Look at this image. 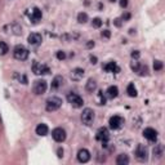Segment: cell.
Returning a JSON list of instances; mask_svg holds the SVG:
<instances>
[{
    "label": "cell",
    "mask_w": 165,
    "mask_h": 165,
    "mask_svg": "<svg viewBox=\"0 0 165 165\" xmlns=\"http://www.w3.org/2000/svg\"><path fill=\"white\" fill-rule=\"evenodd\" d=\"M135 72H137L139 76H146V75H148V69H147L146 65H139Z\"/></svg>",
    "instance_id": "obj_24"
},
{
    "label": "cell",
    "mask_w": 165,
    "mask_h": 165,
    "mask_svg": "<svg viewBox=\"0 0 165 165\" xmlns=\"http://www.w3.org/2000/svg\"><path fill=\"white\" fill-rule=\"evenodd\" d=\"M103 70L106 72H114V74H118V72H120V67L116 65V62H108V63H106L103 66Z\"/></svg>",
    "instance_id": "obj_16"
},
{
    "label": "cell",
    "mask_w": 165,
    "mask_h": 165,
    "mask_svg": "<svg viewBox=\"0 0 165 165\" xmlns=\"http://www.w3.org/2000/svg\"><path fill=\"white\" fill-rule=\"evenodd\" d=\"M106 93H107L108 98H116L118 94H119V89H118V86L116 85H111V86H108V89H107Z\"/></svg>",
    "instance_id": "obj_19"
},
{
    "label": "cell",
    "mask_w": 165,
    "mask_h": 165,
    "mask_svg": "<svg viewBox=\"0 0 165 165\" xmlns=\"http://www.w3.org/2000/svg\"><path fill=\"white\" fill-rule=\"evenodd\" d=\"M86 21H88V14L85 12H80L77 14V22L79 23H85Z\"/></svg>",
    "instance_id": "obj_26"
},
{
    "label": "cell",
    "mask_w": 165,
    "mask_h": 165,
    "mask_svg": "<svg viewBox=\"0 0 165 165\" xmlns=\"http://www.w3.org/2000/svg\"><path fill=\"white\" fill-rule=\"evenodd\" d=\"M41 11L39 8H32V11H31V13H30V21L32 22V23H36V22H39L41 19Z\"/></svg>",
    "instance_id": "obj_15"
},
{
    "label": "cell",
    "mask_w": 165,
    "mask_h": 165,
    "mask_svg": "<svg viewBox=\"0 0 165 165\" xmlns=\"http://www.w3.org/2000/svg\"><path fill=\"white\" fill-rule=\"evenodd\" d=\"M48 132H49V128H48L47 124H39L36 127V134L37 135H41V137H44V135L48 134Z\"/></svg>",
    "instance_id": "obj_17"
},
{
    "label": "cell",
    "mask_w": 165,
    "mask_h": 165,
    "mask_svg": "<svg viewBox=\"0 0 165 165\" xmlns=\"http://www.w3.org/2000/svg\"><path fill=\"white\" fill-rule=\"evenodd\" d=\"M110 2H111V3H115V2H116V0H110Z\"/></svg>",
    "instance_id": "obj_40"
},
{
    "label": "cell",
    "mask_w": 165,
    "mask_h": 165,
    "mask_svg": "<svg viewBox=\"0 0 165 165\" xmlns=\"http://www.w3.org/2000/svg\"><path fill=\"white\" fill-rule=\"evenodd\" d=\"M77 160L80 163H88L90 160V152L86 148L79 150V152H77Z\"/></svg>",
    "instance_id": "obj_13"
},
{
    "label": "cell",
    "mask_w": 165,
    "mask_h": 165,
    "mask_svg": "<svg viewBox=\"0 0 165 165\" xmlns=\"http://www.w3.org/2000/svg\"><path fill=\"white\" fill-rule=\"evenodd\" d=\"M62 84H63V77L61 75H57L52 81V89H58Z\"/></svg>",
    "instance_id": "obj_20"
},
{
    "label": "cell",
    "mask_w": 165,
    "mask_h": 165,
    "mask_svg": "<svg viewBox=\"0 0 165 165\" xmlns=\"http://www.w3.org/2000/svg\"><path fill=\"white\" fill-rule=\"evenodd\" d=\"M13 56L18 61H25L28 57V50L23 45H16V48L13 50Z\"/></svg>",
    "instance_id": "obj_5"
},
{
    "label": "cell",
    "mask_w": 165,
    "mask_h": 165,
    "mask_svg": "<svg viewBox=\"0 0 165 165\" xmlns=\"http://www.w3.org/2000/svg\"><path fill=\"white\" fill-rule=\"evenodd\" d=\"M143 135L144 138H147L148 141H151V142H155V141L157 139V132L152 128H146L143 130Z\"/></svg>",
    "instance_id": "obj_14"
},
{
    "label": "cell",
    "mask_w": 165,
    "mask_h": 165,
    "mask_svg": "<svg viewBox=\"0 0 165 165\" xmlns=\"http://www.w3.org/2000/svg\"><path fill=\"white\" fill-rule=\"evenodd\" d=\"M164 155V146L161 143H157L154 148V157L155 159H161Z\"/></svg>",
    "instance_id": "obj_18"
},
{
    "label": "cell",
    "mask_w": 165,
    "mask_h": 165,
    "mask_svg": "<svg viewBox=\"0 0 165 165\" xmlns=\"http://www.w3.org/2000/svg\"><path fill=\"white\" fill-rule=\"evenodd\" d=\"M101 35H102V37L110 39V36H111V32H110V30H103V31L101 32Z\"/></svg>",
    "instance_id": "obj_32"
},
{
    "label": "cell",
    "mask_w": 165,
    "mask_h": 165,
    "mask_svg": "<svg viewBox=\"0 0 165 165\" xmlns=\"http://www.w3.org/2000/svg\"><path fill=\"white\" fill-rule=\"evenodd\" d=\"M27 41H28V44H30V45L37 47L39 44H41L43 37H41L40 34H37V32H32V34H30V35H28Z\"/></svg>",
    "instance_id": "obj_11"
},
{
    "label": "cell",
    "mask_w": 165,
    "mask_h": 165,
    "mask_svg": "<svg viewBox=\"0 0 165 165\" xmlns=\"http://www.w3.org/2000/svg\"><path fill=\"white\" fill-rule=\"evenodd\" d=\"M92 26L95 27V28H99L102 26V19L101 18H93V21H92Z\"/></svg>",
    "instance_id": "obj_28"
},
{
    "label": "cell",
    "mask_w": 165,
    "mask_h": 165,
    "mask_svg": "<svg viewBox=\"0 0 165 165\" xmlns=\"http://www.w3.org/2000/svg\"><path fill=\"white\" fill-rule=\"evenodd\" d=\"M84 75H85V71L82 70V69L76 67V69H74V70L71 71L70 77H71V80H74V81H79V80H81L82 77H84Z\"/></svg>",
    "instance_id": "obj_12"
},
{
    "label": "cell",
    "mask_w": 165,
    "mask_h": 165,
    "mask_svg": "<svg viewBox=\"0 0 165 165\" xmlns=\"http://www.w3.org/2000/svg\"><path fill=\"white\" fill-rule=\"evenodd\" d=\"M121 18H123L124 21H125V19H129V18H130V14H129V13H127V14H125V16H123Z\"/></svg>",
    "instance_id": "obj_38"
},
{
    "label": "cell",
    "mask_w": 165,
    "mask_h": 165,
    "mask_svg": "<svg viewBox=\"0 0 165 165\" xmlns=\"http://www.w3.org/2000/svg\"><path fill=\"white\" fill-rule=\"evenodd\" d=\"M132 58H133V60H138V58H139V52L138 50H133L132 52Z\"/></svg>",
    "instance_id": "obj_33"
},
{
    "label": "cell",
    "mask_w": 165,
    "mask_h": 165,
    "mask_svg": "<svg viewBox=\"0 0 165 165\" xmlns=\"http://www.w3.org/2000/svg\"><path fill=\"white\" fill-rule=\"evenodd\" d=\"M85 89L88 90L89 93H93V92L97 89V82H95V80L89 79L88 82H86V85H85Z\"/></svg>",
    "instance_id": "obj_22"
},
{
    "label": "cell",
    "mask_w": 165,
    "mask_h": 165,
    "mask_svg": "<svg viewBox=\"0 0 165 165\" xmlns=\"http://www.w3.org/2000/svg\"><path fill=\"white\" fill-rule=\"evenodd\" d=\"M32 72L35 75H48L50 72V70L47 65H43L37 61H34L32 62Z\"/></svg>",
    "instance_id": "obj_3"
},
{
    "label": "cell",
    "mask_w": 165,
    "mask_h": 165,
    "mask_svg": "<svg viewBox=\"0 0 165 165\" xmlns=\"http://www.w3.org/2000/svg\"><path fill=\"white\" fill-rule=\"evenodd\" d=\"M108 124H110V128L111 129H114V130L120 129L121 127H123V124H124V119L121 118V116L115 115V116H112V118L110 119Z\"/></svg>",
    "instance_id": "obj_10"
},
{
    "label": "cell",
    "mask_w": 165,
    "mask_h": 165,
    "mask_svg": "<svg viewBox=\"0 0 165 165\" xmlns=\"http://www.w3.org/2000/svg\"><path fill=\"white\" fill-rule=\"evenodd\" d=\"M95 138L106 146V143H107V141H108V138H110V132H108V129H107V128H99L98 130H97Z\"/></svg>",
    "instance_id": "obj_7"
},
{
    "label": "cell",
    "mask_w": 165,
    "mask_h": 165,
    "mask_svg": "<svg viewBox=\"0 0 165 165\" xmlns=\"http://www.w3.org/2000/svg\"><path fill=\"white\" fill-rule=\"evenodd\" d=\"M94 118H95V115H94V111L89 108V107H86L82 110V112H81V123L84 124V125H92L93 124V121H94Z\"/></svg>",
    "instance_id": "obj_2"
},
{
    "label": "cell",
    "mask_w": 165,
    "mask_h": 165,
    "mask_svg": "<svg viewBox=\"0 0 165 165\" xmlns=\"http://www.w3.org/2000/svg\"><path fill=\"white\" fill-rule=\"evenodd\" d=\"M120 7L121 8H127L128 7V0H120Z\"/></svg>",
    "instance_id": "obj_34"
},
{
    "label": "cell",
    "mask_w": 165,
    "mask_h": 165,
    "mask_svg": "<svg viewBox=\"0 0 165 165\" xmlns=\"http://www.w3.org/2000/svg\"><path fill=\"white\" fill-rule=\"evenodd\" d=\"M135 157H137L139 161H147L148 154H147V148L143 146V144H138L137 148H135Z\"/></svg>",
    "instance_id": "obj_9"
},
{
    "label": "cell",
    "mask_w": 165,
    "mask_h": 165,
    "mask_svg": "<svg viewBox=\"0 0 165 165\" xmlns=\"http://www.w3.org/2000/svg\"><path fill=\"white\" fill-rule=\"evenodd\" d=\"M67 101H69V103H71V106L75 108L82 107V103H84V101H82L81 97L76 93H72V92H70V93L67 94Z\"/></svg>",
    "instance_id": "obj_4"
},
{
    "label": "cell",
    "mask_w": 165,
    "mask_h": 165,
    "mask_svg": "<svg viewBox=\"0 0 165 165\" xmlns=\"http://www.w3.org/2000/svg\"><path fill=\"white\" fill-rule=\"evenodd\" d=\"M13 77L16 79L18 82H22V84H27V76L23 74H19V72H14Z\"/></svg>",
    "instance_id": "obj_23"
},
{
    "label": "cell",
    "mask_w": 165,
    "mask_h": 165,
    "mask_svg": "<svg viewBox=\"0 0 165 165\" xmlns=\"http://www.w3.org/2000/svg\"><path fill=\"white\" fill-rule=\"evenodd\" d=\"M86 45H88V48H92V47H94V43H93V41H89Z\"/></svg>",
    "instance_id": "obj_39"
},
{
    "label": "cell",
    "mask_w": 165,
    "mask_h": 165,
    "mask_svg": "<svg viewBox=\"0 0 165 165\" xmlns=\"http://www.w3.org/2000/svg\"><path fill=\"white\" fill-rule=\"evenodd\" d=\"M62 106V99L60 97H50V98L47 99L45 103V108L49 112H53V111H57Z\"/></svg>",
    "instance_id": "obj_1"
},
{
    "label": "cell",
    "mask_w": 165,
    "mask_h": 165,
    "mask_svg": "<svg viewBox=\"0 0 165 165\" xmlns=\"http://www.w3.org/2000/svg\"><path fill=\"white\" fill-rule=\"evenodd\" d=\"M98 102H99L98 105H106V98L103 95V92H99L98 93Z\"/></svg>",
    "instance_id": "obj_30"
},
{
    "label": "cell",
    "mask_w": 165,
    "mask_h": 165,
    "mask_svg": "<svg viewBox=\"0 0 165 165\" xmlns=\"http://www.w3.org/2000/svg\"><path fill=\"white\" fill-rule=\"evenodd\" d=\"M9 52V47L7 43H4V41H0V54L4 56V54H7V53Z\"/></svg>",
    "instance_id": "obj_27"
},
{
    "label": "cell",
    "mask_w": 165,
    "mask_h": 165,
    "mask_svg": "<svg viewBox=\"0 0 165 165\" xmlns=\"http://www.w3.org/2000/svg\"><path fill=\"white\" fill-rule=\"evenodd\" d=\"M90 63H93V65L97 63V57L95 56H90Z\"/></svg>",
    "instance_id": "obj_36"
},
{
    "label": "cell",
    "mask_w": 165,
    "mask_h": 165,
    "mask_svg": "<svg viewBox=\"0 0 165 165\" xmlns=\"http://www.w3.org/2000/svg\"><path fill=\"white\" fill-rule=\"evenodd\" d=\"M47 88H48V84H47L45 80H35V81H34L32 90H34V93H35V94H37V95L44 94Z\"/></svg>",
    "instance_id": "obj_6"
},
{
    "label": "cell",
    "mask_w": 165,
    "mask_h": 165,
    "mask_svg": "<svg viewBox=\"0 0 165 165\" xmlns=\"http://www.w3.org/2000/svg\"><path fill=\"white\" fill-rule=\"evenodd\" d=\"M57 58H58V60H65V58H66V53L63 52V50H58L57 52Z\"/></svg>",
    "instance_id": "obj_31"
},
{
    "label": "cell",
    "mask_w": 165,
    "mask_h": 165,
    "mask_svg": "<svg viewBox=\"0 0 165 165\" xmlns=\"http://www.w3.org/2000/svg\"><path fill=\"white\" fill-rule=\"evenodd\" d=\"M114 23H115V26L120 27V26H121V18H116L115 21H114Z\"/></svg>",
    "instance_id": "obj_35"
},
{
    "label": "cell",
    "mask_w": 165,
    "mask_h": 165,
    "mask_svg": "<svg viewBox=\"0 0 165 165\" xmlns=\"http://www.w3.org/2000/svg\"><path fill=\"white\" fill-rule=\"evenodd\" d=\"M116 164H118V165H128V164H129L128 155H125V154L119 155V156L116 157Z\"/></svg>",
    "instance_id": "obj_21"
},
{
    "label": "cell",
    "mask_w": 165,
    "mask_h": 165,
    "mask_svg": "<svg viewBox=\"0 0 165 165\" xmlns=\"http://www.w3.org/2000/svg\"><path fill=\"white\" fill-rule=\"evenodd\" d=\"M154 70L155 71L163 70V62L161 61H154Z\"/></svg>",
    "instance_id": "obj_29"
},
{
    "label": "cell",
    "mask_w": 165,
    "mask_h": 165,
    "mask_svg": "<svg viewBox=\"0 0 165 165\" xmlns=\"http://www.w3.org/2000/svg\"><path fill=\"white\" fill-rule=\"evenodd\" d=\"M57 154H58V157H62V156H63V150H62V148H58Z\"/></svg>",
    "instance_id": "obj_37"
},
{
    "label": "cell",
    "mask_w": 165,
    "mask_h": 165,
    "mask_svg": "<svg viewBox=\"0 0 165 165\" xmlns=\"http://www.w3.org/2000/svg\"><path fill=\"white\" fill-rule=\"evenodd\" d=\"M127 93L129 97H137V89H135V86L134 84H129L128 85V88H127Z\"/></svg>",
    "instance_id": "obj_25"
},
{
    "label": "cell",
    "mask_w": 165,
    "mask_h": 165,
    "mask_svg": "<svg viewBox=\"0 0 165 165\" xmlns=\"http://www.w3.org/2000/svg\"><path fill=\"white\" fill-rule=\"evenodd\" d=\"M52 137H53V139H54L56 142L62 143V142H63V141L66 139V132H65V129H62V128L53 129V130H52Z\"/></svg>",
    "instance_id": "obj_8"
}]
</instances>
